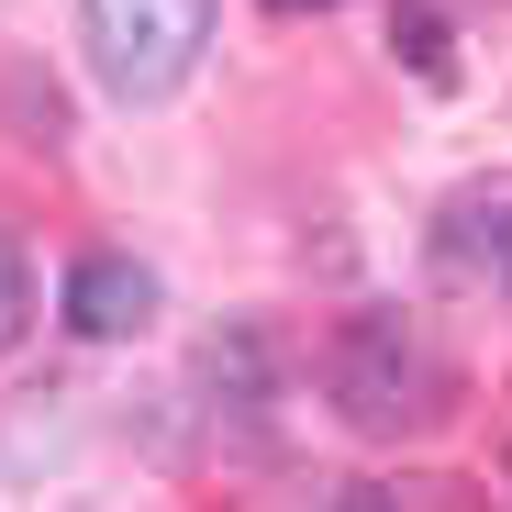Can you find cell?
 Wrapping results in <instances>:
<instances>
[{"instance_id": "cell-5", "label": "cell", "mask_w": 512, "mask_h": 512, "mask_svg": "<svg viewBox=\"0 0 512 512\" xmlns=\"http://www.w3.org/2000/svg\"><path fill=\"white\" fill-rule=\"evenodd\" d=\"M23 312H34V279H23L12 234H0V346H12V334H23Z\"/></svg>"}, {"instance_id": "cell-2", "label": "cell", "mask_w": 512, "mask_h": 512, "mask_svg": "<svg viewBox=\"0 0 512 512\" xmlns=\"http://www.w3.org/2000/svg\"><path fill=\"white\" fill-rule=\"evenodd\" d=\"M78 34L112 101H167L212 45V0H78Z\"/></svg>"}, {"instance_id": "cell-7", "label": "cell", "mask_w": 512, "mask_h": 512, "mask_svg": "<svg viewBox=\"0 0 512 512\" xmlns=\"http://www.w3.org/2000/svg\"><path fill=\"white\" fill-rule=\"evenodd\" d=\"M334 512H390V501H379V490H346V501H334Z\"/></svg>"}, {"instance_id": "cell-4", "label": "cell", "mask_w": 512, "mask_h": 512, "mask_svg": "<svg viewBox=\"0 0 512 512\" xmlns=\"http://www.w3.org/2000/svg\"><path fill=\"white\" fill-rule=\"evenodd\" d=\"M446 256H512V190H468V201H457Z\"/></svg>"}, {"instance_id": "cell-3", "label": "cell", "mask_w": 512, "mask_h": 512, "mask_svg": "<svg viewBox=\"0 0 512 512\" xmlns=\"http://www.w3.org/2000/svg\"><path fill=\"white\" fill-rule=\"evenodd\" d=\"M145 312H156V279L134 268V256H78V268H67V323L90 334V346L145 334Z\"/></svg>"}, {"instance_id": "cell-6", "label": "cell", "mask_w": 512, "mask_h": 512, "mask_svg": "<svg viewBox=\"0 0 512 512\" xmlns=\"http://www.w3.org/2000/svg\"><path fill=\"white\" fill-rule=\"evenodd\" d=\"M401 34H412V67H423V78H446V45H435V12H401Z\"/></svg>"}, {"instance_id": "cell-1", "label": "cell", "mask_w": 512, "mask_h": 512, "mask_svg": "<svg viewBox=\"0 0 512 512\" xmlns=\"http://www.w3.org/2000/svg\"><path fill=\"white\" fill-rule=\"evenodd\" d=\"M323 390H334V412H346L357 435H412V423L435 412V357H423V334L401 312H357V323H334V346H323Z\"/></svg>"}, {"instance_id": "cell-8", "label": "cell", "mask_w": 512, "mask_h": 512, "mask_svg": "<svg viewBox=\"0 0 512 512\" xmlns=\"http://www.w3.org/2000/svg\"><path fill=\"white\" fill-rule=\"evenodd\" d=\"M279 12H334V0H279Z\"/></svg>"}]
</instances>
